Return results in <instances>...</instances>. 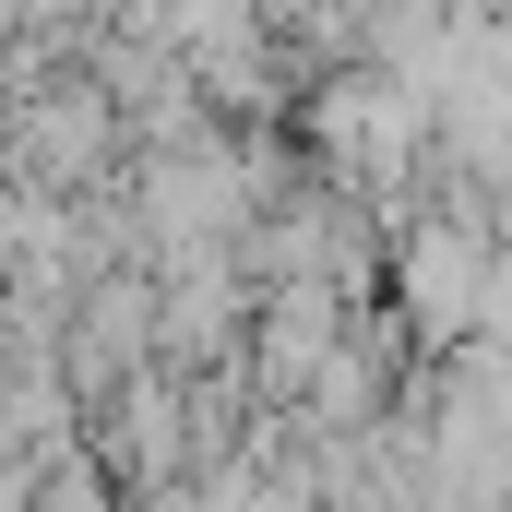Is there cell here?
Wrapping results in <instances>:
<instances>
[{"label":"cell","instance_id":"cell-1","mask_svg":"<svg viewBox=\"0 0 512 512\" xmlns=\"http://www.w3.org/2000/svg\"><path fill=\"white\" fill-rule=\"evenodd\" d=\"M12 84H24V108H12V131H0L12 191H72V179H96V167H108L120 96H108L96 72H72V84H48V96H36V72H12Z\"/></svg>","mask_w":512,"mask_h":512},{"label":"cell","instance_id":"cell-2","mask_svg":"<svg viewBox=\"0 0 512 512\" xmlns=\"http://www.w3.org/2000/svg\"><path fill=\"white\" fill-rule=\"evenodd\" d=\"M489 274H501V251H489L477 227H417V239H405V298H417L429 334H477Z\"/></svg>","mask_w":512,"mask_h":512}]
</instances>
